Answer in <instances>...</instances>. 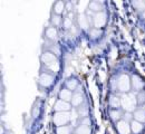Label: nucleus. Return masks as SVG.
<instances>
[{
    "instance_id": "28",
    "label": "nucleus",
    "mask_w": 145,
    "mask_h": 134,
    "mask_svg": "<svg viewBox=\"0 0 145 134\" xmlns=\"http://www.w3.org/2000/svg\"><path fill=\"white\" fill-rule=\"evenodd\" d=\"M72 20L69 19L68 17H66V18L64 19V28L69 29V28H72Z\"/></svg>"
},
{
    "instance_id": "19",
    "label": "nucleus",
    "mask_w": 145,
    "mask_h": 134,
    "mask_svg": "<svg viewBox=\"0 0 145 134\" xmlns=\"http://www.w3.org/2000/svg\"><path fill=\"white\" fill-rule=\"evenodd\" d=\"M57 36H58V31L56 29V27L54 26H50L46 29V37L50 40H55L57 39Z\"/></svg>"
},
{
    "instance_id": "18",
    "label": "nucleus",
    "mask_w": 145,
    "mask_h": 134,
    "mask_svg": "<svg viewBox=\"0 0 145 134\" xmlns=\"http://www.w3.org/2000/svg\"><path fill=\"white\" fill-rule=\"evenodd\" d=\"M74 133L76 134H91V126L89 125H85V124H82L78 125L75 130Z\"/></svg>"
},
{
    "instance_id": "26",
    "label": "nucleus",
    "mask_w": 145,
    "mask_h": 134,
    "mask_svg": "<svg viewBox=\"0 0 145 134\" xmlns=\"http://www.w3.org/2000/svg\"><path fill=\"white\" fill-rule=\"evenodd\" d=\"M78 114L80 115L82 117H87V114H88V109H87V106H80L79 109H78Z\"/></svg>"
},
{
    "instance_id": "15",
    "label": "nucleus",
    "mask_w": 145,
    "mask_h": 134,
    "mask_svg": "<svg viewBox=\"0 0 145 134\" xmlns=\"http://www.w3.org/2000/svg\"><path fill=\"white\" fill-rule=\"evenodd\" d=\"M64 9H66V2H64V1H61V0L56 1L54 3V6H53L54 14H56V15H60V14L64 11Z\"/></svg>"
},
{
    "instance_id": "29",
    "label": "nucleus",
    "mask_w": 145,
    "mask_h": 134,
    "mask_svg": "<svg viewBox=\"0 0 145 134\" xmlns=\"http://www.w3.org/2000/svg\"><path fill=\"white\" fill-rule=\"evenodd\" d=\"M123 120H125L126 122H132L133 120H134V115L132 114V113H129V112H125V114L123 116Z\"/></svg>"
},
{
    "instance_id": "2",
    "label": "nucleus",
    "mask_w": 145,
    "mask_h": 134,
    "mask_svg": "<svg viewBox=\"0 0 145 134\" xmlns=\"http://www.w3.org/2000/svg\"><path fill=\"white\" fill-rule=\"evenodd\" d=\"M132 87V80L131 77L127 74H122L117 78V90L122 92L123 94L129 93V90Z\"/></svg>"
},
{
    "instance_id": "10",
    "label": "nucleus",
    "mask_w": 145,
    "mask_h": 134,
    "mask_svg": "<svg viewBox=\"0 0 145 134\" xmlns=\"http://www.w3.org/2000/svg\"><path fill=\"white\" fill-rule=\"evenodd\" d=\"M41 61H42L45 65L49 66V65H52L53 63L57 61V57H56V55H55L54 53H52V52H45V53L41 55Z\"/></svg>"
},
{
    "instance_id": "23",
    "label": "nucleus",
    "mask_w": 145,
    "mask_h": 134,
    "mask_svg": "<svg viewBox=\"0 0 145 134\" xmlns=\"http://www.w3.org/2000/svg\"><path fill=\"white\" fill-rule=\"evenodd\" d=\"M61 17L59 16V15H56V14H53L52 15V18H50V22H52V25L54 26V27H57V26H59L60 24H61Z\"/></svg>"
},
{
    "instance_id": "20",
    "label": "nucleus",
    "mask_w": 145,
    "mask_h": 134,
    "mask_svg": "<svg viewBox=\"0 0 145 134\" xmlns=\"http://www.w3.org/2000/svg\"><path fill=\"white\" fill-rule=\"evenodd\" d=\"M72 126L71 125H64V126H59L56 130V134H72Z\"/></svg>"
},
{
    "instance_id": "6",
    "label": "nucleus",
    "mask_w": 145,
    "mask_h": 134,
    "mask_svg": "<svg viewBox=\"0 0 145 134\" xmlns=\"http://www.w3.org/2000/svg\"><path fill=\"white\" fill-rule=\"evenodd\" d=\"M38 82L42 87H49L54 83V76L49 73H41Z\"/></svg>"
},
{
    "instance_id": "12",
    "label": "nucleus",
    "mask_w": 145,
    "mask_h": 134,
    "mask_svg": "<svg viewBox=\"0 0 145 134\" xmlns=\"http://www.w3.org/2000/svg\"><path fill=\"white\" fill-rule=\"evenodd\" d=\"M72 95H74L72 91H71L67 87H64L59 92V99H63V101H66V102H72Z\"/></svg>"
},
{
    "instance_id": "33",
    "label": "nucleus",
    "mask_w": 145,
    "mask_h": 134,
    "mask_svg": "<svg viewBox=\"0 0 145 134\" xmlns=\"http://www.w3.org/2000/svg\"><path fill=\"white\" fill-rule=\"evenodd\" d=\"M143 18H145V11H143Z\"/></svg>"
},
{
    "instance_id": "31",
    "label": "nucleus",
    "mask_w": 145,
    "mask_h": 134,
    "mask_svg": "<svg viewBox=\"0 0 145 134\" xmlns=\"http://www.w3.org/2000/svg\"><path fill=\"white\" fill-rule=\"evenodd\" d=\"M66 10H67L68 12L74 11V9H72V2H71V1H67V2H66Z\"/></svg>"
},
{
    "instance_id": "22",
    "label": "nucleus",
    "mask_w": 145,
    "mask_h": 134,
    "mask_svg": "<svg viewBox=\"0 0 145 134\" xmlns=\"http://www.w3.org/2000/svg\"><path fill=\"white\" fill-rule=\"evenodd\" d=\"M66 85H67V88H69L71 91H74L78 87V80L76 78H71V79L67 80Z\"/></svg>"
},
{
    "instance_id": "11",
    "label": "nucleus",
    "mask_w": 145,
    "mask_h": 134,
    "mask_svg": "<svg viewBox=\"0 0 145 134\" xmlns=\"http://www.w3.org/2000/svg\"><path fill=\"white\" fill-rule=\"evenodd\" d=\"M83 102H84V95H83L82 92H76V93H74L72 102H71L72 106L78 107V106H80V105L83 104Z\"/></svg>"
},
{
    "instance_id": "27",
    "label": "nucleus",
    "mask_w": 145,
    "mask_h": 134,
    "mask_svg": "<svg viewBox=\"0 0 145 134\" xmlns=\"http://www.w3.org/2000/svg\"><path fill=\"white\" fill-rule=\"evenodd\" d=\"M136 97H137V103H140V104L145 103V93L143 91L138 92V94L136 95Z\"/></svg>"
},
{
    "instance_id": "3",
    "label": "nucleus",
    "mask_w": 145,
    "mask_h": 134,
    "mask_svg": "<svg viewBox=\"0 0 145 134\" xmlns=\"http://www.w3.org/2000/svg\"><path fill=\"white\" fill-rule=\"evenodd\" d=\"M71 118H72V116H71L69 112H56L53 117V122L57 127H59V126L67 125L69 123Z\"/></svg>"
},
{
    "instance_id": "21",
    "label": "nucleus",
    "mask_w": 145,
    "mask_h": 134,
    "mask_svg": "<svg viewBox=\"0 0 145 134\" xmlns=\"http://www.w3.org/2000/svg\"><path fill=\"white\" fill-rule=\"evenodd\" d=\"M109 115H110V117H112V120L113 121H115L116 123L118 122V121H121L122 120V113L118 111V110H112L110 111V113H109Z\"/></svg>"
},
{
    "instance_id": "32",
    "label": "nucleus",
    "mask_w": 145,
    "mask_h": 134,
    "mask_svg": "<svg viewBox=\"0 0 145 134\" xmlns=\"http://www.w3.org/2000/svg\"><path fill=\"white\" fill-rule=\"evenodd\" d=\"M67 17L69 18V19H72V20H74V18L76 17V14L74 12V11H72V12H68V15H67Z\"/></svg>"
},
{
    "instance_id": "7",
    "label": "nucleus",
    "mask_w": 145,
    "mask_h": 134,
    "mask_svg": "<svg viewBox=\"0 0 145 134\" xmlns=\"http://www.w3.org/2000/svg\"><path fill=\"white\" fill-rule=\"evenodd\" d=\"M116 129H117L118 134H129L132 132L131 131V123L126 122L123 118L116 123Z\"/></svg>"
},
{
    "instance_id": "16",
    "label": "nucleus",
    "mask_w": 145,
    "mask_h": 134,
    "mask_svg": "<svg viewBox=\"0 0 145 134\" xmlns=\"http://www.w3.org/2000/svg\"><path fill=\"white\" fill-rule=\"evenodd\" d=\"M134 120L135 121H138V122H141V123H145V111L144 109H136L135 111H134Z\"/></svg>"
},
{
    "instance_id": "13",
    "label": "nucleus",
    "mask_w": 145,
    "mask_h": 134,
    "mask_svg": "<svg viewBox=\"0 0 145 134\" xmlns=\"http://www.w3.org/2000/svg\"><path fill=\"white\" fill-rule=\"evenodd\" d=\"M87 9L91 10V12H95V14L101 12V11H103V3L99 2V1H97V0H93V1L89 2Z\"/></svg>"
},
{
    "instance_id": "14",
    "label": "nucleus",
    "mask_w": 145,
    "mask_h": 134,
    "mask_svg": "<svg viewBox=\"0 0 145 134\" xmlns=\"http://www.w3.org/2000/svg\"><path fill=\"white\" fill-rule=\"evenodd\" d=\"M143 129H144V124L143 123H141L138 121H135V120H133L131 122V131H132V133L134 134L141 133L143 131Z\"/></svg>"
},
{
    "instance_id": "8",
    "label": "nucleus",
    "mask_w": 145,
    "mask_h": 134,
    "mask_svg": "<svg viewBox=\"0 0 145 134\" xmlns=\"http://www.w3.org/2000/svg\"><path fill=\"white\" fill-rule=\"evenodd\" d=\"M72 107V104L69 102H66V101H63V99H58L56 103H55V111L56 112H69Z\"/></svg>"
},
{
    "instance_id": "4",
    "label": "nucleus",
    "mask_w": 145,
    "mask_h": 134,
    "mask_svg": "<svg viewBox=\"0 0 145 134\" xmlns=\"http://www.w3.org/2000/svg\"><path fill=\"white\" fill-rule=\"evenodd\" d=\"M106 12L105 11H101V12H97V14H94L93 16V26L94 28H97V29H101L102 27L105 26L106 24Z\"/></svg>"
},
{
    "instance_id": "9",
    "label": "nucleus",
    "mask_w": 145,
    "mask_h": 134,
    "mask_svg": "<svg viewBox=\"0 0 145 134\" xmlns=\"http://www.w3.org/2000/svg\"><path fill=\"white\" fill-rule=\"evenodd\" d=\"M131 80H132V87H133V90H134L135 92H141V91L143 90V87H144V82L142 80V78L140 76L133 75L132 78H131Z\"/></svg>"
},
{
    "instance_id": "1",
    "label": "nucleus",
    "mask_w": 145,
    "mask_h": 134,
    "mask_svg": "<svg viewBox=\"0 0 145 134\" xmlns=\"http://www.w3.org/2000/svg\"><path fill=\"white\" fill-rule=\"evenodd\" d=\"M121 102H122V107L125 110V112H134L137 105V97L134 93L129 92L125 93L121 96Z\"/></svg>"
},
{
    "instance_id": "25",
    "label": "nucleus",
    "mask_w": 145,
    "mask_h": 134,
    "mask_svg": "<svg viewBox=\"0 0 145 134\" xmlns=\"http://www.w3.org/2000/svg\"><path fill=\"white\" fill-rule=\"evenodd\" d=\"M102 35V30L101 29H97V28H91L89 30V36L91 38H98L99 36Z\"/></svg>"
},
{
    "instance_id": "17",
    "label": "nucleus",
    "mask_w": 145,
    "mask_h": 134,
    "mask_svg": "<svg viewBox=\"0 0 145 134\" xmlns=\"http://www.w3.org/2000/svg\"><path fill=\"white\" fill-rule=\"evenodd\" d=\"M109 105L113 107V110H118V107L122 106L121 97H118L116 95H110V97H109Z\"/></svg>"
},
{
    "instance_id": "5",
    "label": "nucleus",
    "mask_w": 145,
    "mask_h": 134,
    "mask_svg": "<svg viewBox=\"0 0 145 134\" xmlns=\"http://www.w3.org/2000/svg\"><path fill=\"white\" fill-rule=\"evenodd\" d=\"M77 22H78L79 28L83 29V30H87V29L89 28V26L93 24V21H91V20L88 18V16L85 15V14H79V15H78Z\"/></svg>"
},
{
    "instance_id": "24",
    "label": "nucleus",
    "mask_w": 145,
    "mask_h": 134,
    "mask_svg": "<svg viewBox=\"0 0 145 134\" xmlns=\"http://www.w3.org/2000/svg\"><path fill=\"white\" fill-rule=\"evenodd\" d=\"M132 5L135 7V9L145 11V1H143V0H135L132 2Z\"/></svg>"
},
{
    "instance_id": "30",
    "label": "nucleus",
    "mask_w": 145,
    "mask_h": 134,
    "mask_svg": "<svg viewBox=\"0 0 145 134\" xmlns=\"http://www.w3.org/2000/svg\"><path fill=\"white\" fill-rule=\"evenodd\" d=\"M52 71H54V72H57L58 69H59V64H58V61H55V63H53L52 65H49L48 66Z\"/></svg>"
}]
</instances>
